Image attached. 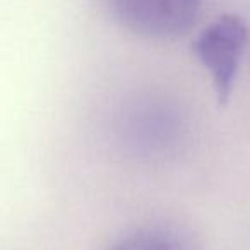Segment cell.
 Masks as SVG:
<instances>
[{
	"label": "cell",
	"instance_id": "obj_1",
	"mask_svg": "<svg viewBox=\"0 0 250 250\" xmlns=\"http://www.w3.org/2000/svg\"><path fill=\"white\" fill-rule=\"evenodd\" d=\"M113 19L132 35L171 42L192 31L202 0H104Z\"/></svg>",
	"mask_w": 250,
	"mask_h": 250
},
{
	"label": "cell",
	"instance_id": "obj_2",
	"mask_svg": "<svg viewBox=\"0 0 250 250\" xmlns=\"http://www.w3.org/2000/svg\"><path fill=\"white\" fill-rule=\"evenodd\" d=\"M249 43V28L240 16L223 14L209 22L194 40V53L211 74L216 96L225 104L229 100L242 57Z\"/></svg>",
	"mask_w": 250,
	"mask_h": 250
},
{
	"label": "cell",
	"instance_id": "obj_3",
	"mask_svg": "<svg viewBox=\"0 0 250 250\" xmlns=\"http://www.w3.org/2000/svg\"><path fill=\"white\" fill-rule=\"evenodd\" d=\"M108 250H192L175 229L165 226H144L125 235Z\"/></svg>",
	"mask_w": 250,
	"mask_h": 250
}]
</instances>
